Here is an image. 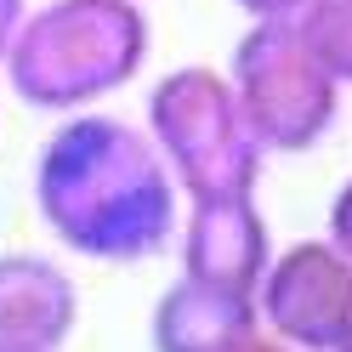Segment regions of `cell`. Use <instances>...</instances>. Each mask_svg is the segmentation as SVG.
I'll list each match as a JSON object with an SVG mask.
<instances>
[{
	"label": "cell",
	"mask_w": 352,
	"mask_h": 352,
	"mask_svg": "<svg viewBox=\"0 0 352 352\" xmlns=\"http://www.w3.org/2000/svg\"><path fill=\"white\" fill-rule=\"evenodd\" d=\"M34 210L63 250L131 267L176 245L182 188L142 125L80 108L34 153Z\"/></svg>",
	"instance_id": "1"
},
{
	"label": "cell",
	"mask_w": 352,
	"mask_h": 352,
	"mask_svg": "<svg viewBox=\"0 0 352 352\" xmlns=\"http://www.w3.org/2000/svg\"><path fill=\"white\" fill-rule=\"evenodd\" d=\"M153 23L142 0H46L23 12L6 52V91L34 114L102 108L142 74Z\"/></svg>",
	"instance_id": "2"
},
{
	"label": "cell",
	"mask_w": 352,
	"mask_h": 352,
	"mask_svg": "<svg viewBox=\"0 0 352 352\" xmlns=\"http://www.w3.org/2000/svg\"><path fill=\"white\" fill-rule=\"evenodd\" d=\"M148 137L170 165L182 199H210V193H256L261 176V142L233 97L228 69L210 63H182L153 80L148 91Z\"/></svg>",
	"instance_id": "3"
},
{
	"label": "cell",
	"mask_w": 352,
	"mask_h": 352,
	"mask_svg": "<svg viewBox=\"0 0 352 352\" xmlns=\"http://www.w3.org/2000/svg\"><path fill=\"white\" fill-rule=\"evenodd\" d=\"M228 80L261 153H313L341 120L346 85L307 52L296 17L250 23L233 46Z\"/></svg>",
	"instance_id": "4"
},
{
	"label": "cell",
	"mask_w": 352,
	"mask_h": 352,
	"mask_svg": "<svg viewBox=\"0 0 352 352\" xmlns=\"http://www.w3.org/2000/svg\"><path fill=\"white\" fill-rule=\"evenodd\" d=\"M256 318L296 352H341L352 329V261L329 239H296L273 250L256 278Z\"/></svg>",
	"instance_id": "5"
},
{
	"label": "cell",
	"mask_w": 352,
	"mask_h": 352,
	"mask_svg": "<svg viewBox=\"0 0 352 352\" xmlns=\"http://www.w3.org/2000/svg\"><path fill=\"white\" fill-rule=\"evenodd\" d=\"M176 256H182L188 278L256 296V278L273 261V233H267L256 193L188 199V222H176Z\"/></svg>",
	"instance_id": "6"
},
{
	"label": "cell",
	"mask_w": 352,
	"mask_h": 352,
	"mask_svg": "<svg viewBox=\"0 0 352 352\" xmlns=\"http://www.w3.org/2000/svg\"><path fill=\"white\" fill-rule=\"evenodd\" d=\"M80 324V290L52 256L0 250V346H52Z\"/></svg>",
	"instance_id": "7"
},
{
	"label": "cell",
	"mask_w": 352,
	"mask_h": 352,
	"mask_svg": "<svg viewBox=\"0 0 352 352\" xmlns=\"http://www.w3.org/2000/svg\"><path fill=\"white\" fill-rule=\"evenodd\" d=\"M261 336L256 296L222 290V284L176 278L153 301V352H239L245 341Z\"/></svg>",
	"instance_id": "8"
},
{
	"label": "cell",
	"mask_w": 352,
	"mask_h": 352,
	"mask_svg": "<svg viewBox=\"0 0 352 352\" xmlns=\"http://www.w3.org/2000/svg\"><path fill=\"white\" fill-rule=\"evenodd\" d=\"M296 29L329 74L352 85V0H307L296 12Z\"/></svg>",
	"instance_id": "9"
},
{
	"label": "cell",
	"mask_w": 352,
	"mask_h": 352,
	"mask_svg": "<svg viewBox=\"0 0 352 352\" xmlns=\"http://www.w3.org/2000/svg\"><path fill=\"white\" fill-rule=\"evenodd\" d=\"M329 245H336L346 261H352V176L341 182V193H336V205H329Z\"/></svg>",
	"instance_id": "10"
},
{
	"label": "cell",
	"mask_w": 352,
	"mask_h": 352,
	"mask_svg": "<svg viewBox=\"0 0 352 352\" xmlns=\"http://www.w3.org/2000/svg\"><path fill=\"white\" fill-rule=\"evenodd\" d=\"M233 6L245 12L250 23H267V17H296V12L307 6V0H233Z\"/></svg>",
	"instance_id": "11"
},
{
	"label": "cell",
	"mask_w": 352,
	"mask_h": 352,
	"mask_svg": "<svg viewBox=\"0 0 352 352\" xmlns=\"http://www.w3.org/2000/svg\"><path fill=\"white\" fill-rule=\"evenodd\" d=\"M23 12H29V0H0V63H6L17 29H23Z\"/></svg>",
	"instance_id": "12"
},
{
	"label": "cell",
	"mask_w": 352,
	"mask_h": 352,
	"mask_svg": "<svg viewBox=\"0 0 352 352\" xmlns=\"http://www.w3.org/2000/svg\"><path fill=\"white\" fill-rule=\"evenodd\" d=\"M239 352H296V346H284V341H273L267 329H261V336H256V341H245V346H239Z\"/></svg>",
	"instance_id": "13"
},
{
	"label": "cell",
	"mask_w": 352,
	"mask_h": 352,
	"mask_svg": "<svg viewBox=\"0 0 352 352\" xmlns=\"http://www.w3.org/2000/svg\"><path fill=\"white\" fill-rule=\"evenodd\" d=\"M0 352H52V346H0Z\"/></svg>",
	"instance_id": "14"
},
{
	"label": "cell",
	"mask_w": 352,
	"mask_h": 352,
	"mask_svg": "<svg viewBox=\"0 0 352 352\" xmlns=\"http://www.w3.org/2000/svg\"><path fill=\"white\" fill-rule=\"evenodd\" d=\"M341 352H352V329H346V341H341Z\"/></svg>",
	"instance_id": "15"
}]
</instances>
